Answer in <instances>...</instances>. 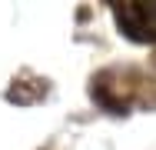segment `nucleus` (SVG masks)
<instances>
[{
  "label": "nucleus",
  "mask_w": 156,
  "mask_h": 150,
  "mask_svg": "<svg viewBox=\"0 0 156 150\" xmlns=\"http://www.w3.org/2000/svg\"><path fill=\"white\" fill-rule=\"evenodd\" d=\"M113 13L120 17V30L133 40H156V0L150 3H113Z\"/></svg>",
  "instance_id": "f257e3e1"
}]
</instances>
